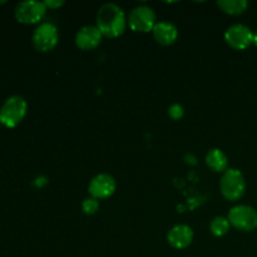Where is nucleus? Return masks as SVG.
Listing matches in <instances>:
<instances>
[{"mask_svg": "<svg viewBox=\"0 0 257 257\" xmlns=\"http://www.w3.org/2000/svg\"><path fill=\"white\" fill-rule=\"evenodd\" d=\"M128 24V18L119 5L114 3H105L97 13V28L103 37L117 38L124 33Z\"/></svg>", "mask_w": 257, "mask_h": 257, "instance_id": "obj_1", "label": "nucleus"}, {"mask_svg": "<svg viewBox=\"0 0 257 257\" xmlns=\"http://www.w3.org/2000/svg\"><path fill=\"white\" fill-rule=\"evenodd\" d=\"M28 112V103L22 95H10L0 108V123L7 128L17 127Z\"/></svg>", "mask_w": 257, "mask_h": 257, "instance_id": "obj_2", "label": "nucleus"}, {"mask_svg": "<svg viewBox=\"0 0 257 257\" xmlns=\"http://www.w3.org/2000/svg\"><path fill=\"white\" fill-rule=\"evenodd\" d=\"M220 190L226 200H240L246 191V181L242 172L236 168H227L221 177Z\"/></svg>", "mask_w": 257, "mask_h": 257, "instance_id": "obj_3", "label": "nucleus"}, {"mask_svg": "<svg viewBox=\"0 0 257 257\" xmlns=\"http://www.w3.org/2000/svg\"><path fill=\"white\" fill-rule=\"evenodd\" d=\"M230 225L240 231L250 232L257 228V211L248 205L235 206L228 212Z\"/></svg>", "mask_w": 257, "mask_h": 257, "instance_id": "obj_4", "label": "nucleus"}, {"mask_svg": "<svg viewBox=\"0 0 257 257\" xmlns=\"http://www.w3.org/2000/svg\"><path fill=\"white\" fill-rule=\"evenodd\" d=\"M128 24L135 32L148 33L152 32L157 24V17L155 10L147 5H138L131 10L128 15Z\"/></svg>", "mask_w": 257, "mask_h": 257, "instance_id": "obj_5", "label": "nucleus"}, {"mask_svg": "<svg viewBox=\"0 0 257 257\" xmlns=\"http://www.w3.org/2000/svg\"><path fill=\"white\" fill-rule=\"evenodd\" d=\"M33 45L39 52H50L54 49L59 40L58 28L53 23H42L33 33Z\"/></svg>", "mask_w": 257, "mask_h": 257, "instance_id": "obj_6", "label": "nucleus"}, {"mask_svg": "<svg viewBox=\"0 0 257 257\" xmlns=\"http://www.w3.org/2000/svg\"><path fill=\"white\" fill-rule=\"evenodd\" d=\"M48 8L45 7L44 2H37V0H28V2H20L15 7L14 14L15 18L22 24H37L45 17Z\"/></svg>", "mask_w": 257, "mask_h": 257, "instance_id": "obj_7", "label": "nucleus"}, {"mask_svg": "<svg viewBox=\"0 0 257 257\" xmlns=\"http://www.w3.org/2000/svg\"><path fill=\"white\" fill-rule=\"evenodd\" d=\"M225 40L233 49L243 50L253 43V33L247 25L237 23L227 28L225 33Z\"/></svg>", "mask_w": 257, "mask_h": 257, "instance_id": "obj_8", "label": "nucleus"}, {"mask_svg": "<svg viewBox=\"0 0 257 257\" xmlns=\"http://www.w3.org/2000/svg\"><path fill=\"white\" fill-rule=\"evenodd\" d=\"M115 188H117V183L112 176L108 173H99L93 177L89 182L88 192H89L90 197L99 201L110 197L115 192Z\"/></svg>", "mask_w": 257, "mask_h": 257, "instance_id": "obj_9", "label": "nucleus"}, {"mask_svg": "<svg viewBox=\"0 0 257 257\" xmlns=\"http://www.w3.org/2000/svg\"><path fill=\"white\" fill-rule=\"evenodd\" d=\"M102 38L97 25H84L75 34V45L82 50H93L102 43Z\"/></svg>", "mask_w": 257, "mask_h": 257, "instance_id": "obj_10", "label": "nucleus"}, {"mask_svg": "<svg viewBox=\"0 0 257 257\" xmlns=\"http://www.w3.org/2000/svg\"><path fill=\"white\" fill-rule=\"evenodd\" d=\"M167 241L173 248L183 250L188 247L193 241V231L187 225H177L171 228L167 233Z\"/></svg>", "mask_w": 257, "mask_h": 257, "instance_id": "obj_11", "label": "nucleus"}, {"mask_svg": "<svg viewBox=\"0 0 257 257\" xmlns=\"http://www.w3.org/2000/svg\"><path fill=\"white\" fill-rule=\"evenodd\" d=\"M152 33L156 42L161 45H172L178 38L177 27L170 22H157Z\"/></svg>", "mask_w": 257, "mask_h": 257, "instance_id": "obj_12", "label": "nucleus"}, {"mask_svg": "<svg viewBox=\"0 0 257 257\" xmlns=\"http://www.w3.org/2000/svg\"><path fill=\"white\" fill-rule=\"evenodd\" d=\"M206 165L215 172H225L228 167V158L218 148H212L206 155Z\"/></svg>", "mask_w": 257, "mask_h": 257, "instance_id": "obj_13", "label": "nucleus"}, {"mask_svg": "<svg viewBox=\"0 0 257 257\" xmlns=\"http://www.w3.org/2000/svg\"><path fill=\"white\" fill-rule=\"evenodd\" d=\"M217 5L228 15H240L248 8L247 0H218Z\"/></svg>", "mask_w": 257, "mask_h": 257, "instance_id": "obj_14", "label": "nucleus"}, {"mask_svg": "<svg viewBox=\"0 0 257 257\" xmlns=\"http://www.w3.org/2000/svg\"><path fill=\"white\" fill-rule=\"evenodd\" d=\"M230 221L228 218L222 217V216H217V217L213 218L211 221L210 230L212 232V235L217 236V237H221V236H225L226 233L230 231Z\"/></svg>", "mask_w": 257, "mask_h": 257, "instance_id": "obj_15", "label": "nucleus"}, {"mask_svg": "<svg viewBox=\"0 0 257 257\" xmlns=\"http://www.w3.org/2000/svg\"><path fill=\"white\" fill-rule=\"evenodd\" d=\"M82 210L85 215H94L99 210V202L93 197H88L83 201Z\"/></svg>", "mask_w": 257, "mask_h": 257, "instance_id": "obj_16", "label": "nucleus"}, {"mask_svg": "<svg viewBox=\"0 0 257 257\" xmlns=\"http://www.w3.org/2000/svg\"><path fill=\"white\" fill-rule=\"evenodd\" d=\"M168 114H170V117L172 118V119L178 120L183 117V114H185V109H183V107L180 103H173V104L170 105V108H168Z\"/></svg>", "mask_w": 257, "mask_h": 257, "instance_id": "obj_17", "label": "nucleus"}, {"mask_svg": "<svg viewBox=\"0 0 257 257\" xmlns=\"http://www.w3.org/2000/svg\"><path fill=\"white\" fill-rule=\"evenodd\" d=\"M44 4L45 7L49 8V9H58V8L64 5V2H63V0H45Z\"/></svg>", "mask_w": 257, "mask_h": 257, "instance_id": "obj_18", "label": "nucleus"}, {"mask_svg": "<svg viewBox=\"0 0 257 257\" xmlns=\"http://www.w3.org/2000/svg\"><path fill=\"white\" fill-rule=\"evenodd\" d=\"M253 44H255L257 47V30L255 33H253Z\"/></svg>", "mask_w": 257, "mask_h": 257, "instance_id": "obj_19", "label": "nucleus"}]
</instances>
